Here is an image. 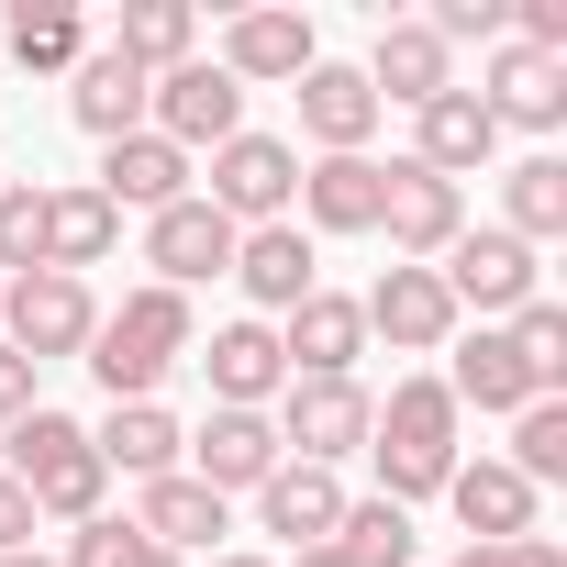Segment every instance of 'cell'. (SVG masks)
Masks as SVG:
<instances>
[{"label":"cell","instance_id":"cell-1","mask_svg":"<svg viewBox=\"0 0 567 567\" xmlns=\"http://www.w3.org/2000/svg\"><path fill=\"white\" fill-rule=\"evenodd\" d=\"M189 346H200L189 301L145 278V290H123V312H101V334H90V357H79V368L101 379V401H156V379H167Z\"/></svg>","mask_w":567,"mask_h":567},{"label":"cell","instance_id":"cell-2","mask_svg":"<svg viewBox=\"0 0 567 567\" xmlns=\"http://www.w3.org/2000/svg\"><path fill=\"white\" fill-rule=\"evenodd\" d=\"M368 456H379V501H434L456 478V401L445 379H401L379 412H368Z\"/></svg>","mask_w":567,"mask_h":567},{"label":"cell","instance_id":"cell-3","mask_svg":"<svg viewBox=\"0 0 567 567\" xmlns=\"http://www.w3.org/2000/svg\"><path fill=\"white\" fill-rule=\"evenodd\" d=\"M0 445H12V478H23L34 523H68V534H79V523L101 512L112 467L90 456V423H79V412H45V401H34V412H23L12 434H0Z\"/></svg>","mask_w":567,"mask_h":567},{"label":"cell","instance_id":"cell-4","mask_svg":"<svg viewBox=\"0 0 567 567\" xmlns=\"http://www.w3.org/2000/svg\"><path fill=\"white\" fill-rule=\"evenodd\" d=\"M90 334H101V301H90V278H56V267H23V278H0V346H12L23 368L90 357Z\"/></svg>","mask_w":567,"mask_h":567},{"label":"cell","instance_id":"cell-5","mask_svg":"<svg viewBox=\"0 0 567 567\" xmlns=\"http://www.w3.org/2000/svg\"><path fill=\"white\" fill-rule=\"evenodd\" d=\"M434 278H445L456 323H467V312H478V323H512L523 301H545V267H534V245H512L501 223H467V234L434 256Z\"/></svg>","mask_w":567,"mask_h":567},{"label":"cell","instance_id":"cell-6","mask_svg":"<svg viewBox=\"0 0 567 567\" xmlns=\"http://www.w3.org/2000/svg\"><path fill=\"white\" fill-rule=\"evenodd\" d=\"M234 234H256V223H290V200H301V145H278V134H234V145H212V178H189Z\"/></svg>","mask_w":567,"mask_h":567},{"label":"cell","instance_id":"cell-7","mask_svg":"<svg viewBox=\"0 0 567 567\" xmlns=\"http://www.w3.org/2000/svg\"><path fill=\"white\" fill-rule=\"evenodd\" d=\"M368 379H290L278 390V456H301V467H346V456H368Z\"/></svg>","mask_w":567,"mask_h":567},{"label":"cell","instance_id":"cell-8","mask_svg":"<svg viewBox=\"0 0 567 567\" xmlns=\"http://www.w3.org/2000/svg\"><path fill=\"white\" fill-rule=\"evenodd\" d=\"M379 178H390V189H379V234H390V267H434V256L467 234V189H456V178H434V167H412V156H390Z\"/></svg>","mask_w":567,"mask_h":567},{"label":"cell","instance_id":"cell-9","mask_svg":"<svg viewBox=\"0 0 567 567\" xmlns=\"http://www.w3.org/2000/svg\"><path fill=\"white\" fill-rule=\"evenodd\" d=\"M312 56H323V45H312V12H290V0H256V12H234L223 45H212V68H223L234 90H290Z\"/></svg>","mask_w":567,"mask_h":567},{"label":"cell","instance_id":"cell-10","mask_svg":"<svg viewBox=\"0 0 567 567\" xmlns=\"http://www.w3.org/2000/svg\"><path fill=\"white\" fill-rule=\"evenodd\" d=\"M145 134H167L178 156H212V145H234V134H245V90H234L212 56H189V68H167V79H156Z\"/></svg>","mask_w":567,"mask_h":567},{"label":"cell","instance_id":"cell-11","mask_svg":"<svg viewBox=\"0 0 567 567\" xmlns=\"http://www.w3.org/2000/svg\"><path fill=\"white\" fill-rule=\"evenodd\" d=\"M478 112L501 123V134H556L567 123V56H534V45H489V68H478Z\"/></svg>","mask_w":567,"mask_h":567},{"label":"cell","instance_id":"cell-12","mask_svg":"<svg viewBox=\"0 0 567 567\" xmlns=\"http://www.w3.org/2000/svg\"><path fill=\"white\" fill-rule=\"evenodd\" d=\"M145 267H156V290H200V278H234V223L189 189V200H167L156 223H145Z\"/></svg>","mask_w":567,"mask_h":567},{"label":"cell","instance_id":"cell-13","mask_svg":"<svg viewBox=\"0 0 567 567\" xmlns=\"http://www.w3.org/2000/svg\"><path fill=\"white\" fill-rule=\"evenodd\" d=\"M200 379H212V412H267L278 390H290V357H278V323H212V346H189Z\"/></svg>","mask_w":567,"mask_h":567},{"label":"cell","instance_id":"cell-14","mask_svg":"<svg viewBox=\"0 0 567 567\" xmlns=\"http://www.w3.org/2000/svg\"><path fill=\"white\" fill-rule=\"evenodd\" d=\"M123 523H134L156 556H178V567H189V556H223L212 534H234V501H212L189 467H167V478H145V489H134V512H123Z\"/></svg>","mask_w":567,"mask_h":567},{"label":"cell","instance_id":"cell-15","mask_svg":"<svg viewBox=\"0 0 567 567\" xmlns=\"http://www.w3.org/2000/svg\"><path fill=\"white\" fill-rule=\"evenodd\" d=\"M368 312V334H390L401 357H445L467 323H456V301H445V278L434 267H379V290L357 301Z\"/></svg>","mask_w":567,"mask_h":567},{"label":"cell","instance_id":"cell-16","mask_svg":"<svg viewBox=\"0 0 567 567\" xmlns=\"http://www.w3.org/2000/svg\"><path fill=\"white\" fill-rule=\"evenodd\" d=\"M178 467H189L212 501H234V489L256 501V489H267V467H278V423H267V412H212V423L178 445Z\"/></svg>","mask_w":567,"mask_h":567},{"label":"cell","instance_id":"cell-17","mask_svg":"<svg viewBox=\"0 0 567 567\" xmlns=\"http://www.w3.org/2000/svg\"><path fill=\"white\" fill-rule=\"evenodd\" d=\"M234 290L256 301V323H267V312H301V301L323 290L312 234H301V223H256V234H234Z\"/></svg>","mask_w":567,"mask_h":567},{"label":"cell","instance_id":"cell-18","mask_svg":"<svg viewBox=\"0 0 567 567\" xmlns=\"http://www.w3.org/2000/svg\"><path fill=\"white\" fill-rule=\"evenodd\" d=\"M334 523H346V478L334 467H301V456H278L267 467V489H256V534H278V545H334Z\"/></svg>","mask_w":567,"mask_h":567},{"label":"cell","instance_id":"cell-19","mask_svg":"<svg viewBox=\"0 0 567 567\" xmlns=\"http://www.w3.org/2000/svg\"><path fill=\"white\" fill-rule=\"evenodd\" d=\"M278 357H290V379H357L368 312H357L346 290H312L301 312H278Z\"/></svg>","mask_w":567,"mask_h":567},{"label":"cell","instance_id":"cell-20","mask_svg":"<svg viewBox=\"0 0 567 567\" xmlns=\"http://www.w3.org/2000/svg\"><path fill=\"white\" fill-rule=\"evenodd\" d=\"M145 101H156V79H145L134 56H112V45H90V56L68 68V123H79V134H101V145L145 134Z\"/></svg>","mask_w":567,"mask_h":567},{"label":"cell","instance_id":"cell-21","mask_svg":"<svg viewBox=\"0 0 567 567\" xmlns=\"http://www.w3.org/2000/svg\"><path fill=\"white\" fill-rule=\"evenodd\" d=\"M445 357H456V368H445V401H456V412H523V401H545L534 368H523V346H512V323H478V334H456Z\"/></svg>","mask_w":567,"mask_h":567},{"label":"cell","instance_id":"cell-22","mask_svg":"<svg viewBox=\"0 0 567 567\" xmlns=\"http://www.w3.org/2000/svg\"><path fill=\"white\" fill-rule=\"evenodd\" d=\"M290 101H301V134H312L323 156H368V134H379V101H368V79H357V68L312 56V68L290 79Z\"/></svg>","mask_w":567,"mask_h":567},{"label":"cell","instance_id":"cell-23","mask_svg":"<svg viewBox=\"0 0 567 567\" xmlns=\"http://www.w3.org/2000/svg\"><path fill=\"white\" fill-rule=\"evenodd\" d=\"M379 189H390L379 156H312L290 223H301V234H379Z\"/></svg>","mask_w":567,"mask_h":567},{"label":"cell","instance_id":"cell-24","mask_svg":"<svg viewBox=\"0 0 567 567\" xmlns=\"http://www.w3.org/2000/svg\"><path fill=\"white\" fill-rule=\"evenodd\" d=\"M357 79H368V101H379V112H390V101H401V112H423L434 90H456V56H445L423 23H379V45H368V68H357Z\"/></svg>","mask_w":567,"mask_h":567},{"label":"cell","instance_id":"cell-25","mask_svg":"<svg viewBox=\"0 0 567 567\" xmlns=\"http://www.w3.org/2000/svg\"><path fill=\"white\" fill-rule=\"evenodd\" d=\"M489 145H501V123L478 112V90H467V79H456V90H434V101L412 112V167H434V178L489 167Z\"/></svg>","mask_w":567,"mask_h":567},{"label":"cell","instance_id":"cell-26","mask_svg":"<svg viewBox=\"0 0 567 567\" xmlns=\"http://www.w3.org/2000/svg\"><path fill=\"white\" fill-rule=\"evenodd\" d=\"M112 212H167V200H189V156L167 145V134H123V145H101V178H90Z\"/></svg>","mask_w":567,"mask_h":567},{"label":"cell","instance_id":"cell-27","mask_svg":"<svg viewBox=\"0 0 567 567\" xmlns=\"http://www.w3.org/2000/svg\"><path fill=\"white\" fill-rule=\"evenodd\" d=\"M178 445H189V434H178V412H167V401H112V412L90 423V456H101V467H123L134 489H145V478H167V467H178Z\"/></svg>","mask_w":567,"mask_h":567},{"label":"cell","instance_id":"cell-28","mask_svg":"<svg viewBox=\"0 0 567 567\" xmlns=\"http://www.w3.org/2000/svg\"><path fill=\"white\" fill-rule=\"evenodd\" d=\"M445 501H456V523H467V545H512V534H534V489L501 467V456H456V478H445Z\"/></svg>","mask_w":567,"mask_h":567},{"label":"cell","instance_id":"cell-29","mask_svg":"<svg viewBox=\"0 0 567 567\" xmlns=\"http://www.w3.org/2000/svg\"><path fill=\"white\" fill-rule=\"evenodd\" d=\"M112 245H123V212L101 189H45V267L56 278H90Z\"/></svg>","mask_w":567,"mask_h":567},{"label":"cell","instance_id":"cell-30","mask_svg":"<svg viewBox=\"0 0 567 567\" xmlns=\"http://www.w3.org/2000/svg\"><path fill=\"white\" fill-rule=\"evenodd\" d=\"M112 56H134L145 79H167V68H189V56H200V12H189V0H123Z\"/></svg>","mask_w":567,"mask_h":567},{"label":"cell","instance_id":"cell-31","mask_svg":"<svg viewBox=\"0 0 567 567\" xmlns=\"http://www.w3.org/2000/svg\"><path fill=\"white\" fill-rule=\"evenodd\" d=\"M501 234H512V245H556V234H567V156L501 167Z\"/></svg>","mask_w":567,"mask_h":567},{"label":"cell","instance_id":"cell-32","mask_svg":"<svg viewBox=\"0 0 567 567\" xmlns=\"http://www.w3.org/2000/svg\"><path fill=\"white\" fill-rule=\"evenodd\" d=\"M12 56H23L34 79H68V68L90 56V23L68 12V0H23V12H12Z\"/></svg>","mask_w":567,"mask_h":567},{"label":"cell","instance_id":"cell-33","mask_svg":"<svg viewBox=\"0 0 567 567\" xmlns=\"http://www.w3.org/2000/svg\"><path fill=\"white\" fill-rule=\"evenodd\" d=\"M523 489H545V478H567V401H523L512 412V456H501Z\"/></svg>","mask_w":567,"mask_h":567},{"label":"cell","instance_id":"cell-34","mask_svg":"<svg viewBox=\"0 0 567 567\" xmlns=\"http://www.w3.org/2000/svg\"><path fill=\"white\" fill-rule=\"evenodd\" d=\"M334 545H346V567H412V512L401 501H346Z\"/></svg>","mask_w":567,"mask_h":567},{"label":"cell","instance_id":"cell-35","mask_svg":"<svg viewBox=\"0 0 567 567\" xmlns=\"http://www.w3.org/2000/svg\"><path fill=\"white\" fill-rule=\"evenodd\" d=\"M45 267V189L34 178H0V278Z\"/></svg>","mask_w":567,"mask_h":567},{"label":"cell","instance_id":"cell-36","mask_svg":"<svg viewBox=\"0 0 567 567\" xmlns=\"http://www.w3.org/2000/svg\"><path fill=\"white\" fill-rule=\"evenodd\" d=\"M512 346H523L534 390L556 401V390H567V312H556V301H523V312H512Z\"/></svg>","mask_w":567,"mask_h":567},{"label":"cell","instance_id":"cell-37","mask_svg":"<svg viewBox=\"0 0 567 567\" xmlns=\"http://www.w3.org/2000/svg\"><path fill=\"white\" fill-rule=\"evenodd\" d=\"M145 556H156V545H145L123 512H90V523L68 534V556H56V567H145Z\"/></svg>","mask_w":567,"mask_h":567},{"label":"cell","instance_id":"cell-38","mask_svg":"<svg viewBox=\"0 0 567 567\" xmlns=\"http://www.w3.org/2000/svg\"><path fill=\"white\" fill-rule=\"evenodd\" d=\"M34 545V501H23V478L0 467V556H23Z\"/></svg>","mask_w":567,"mask_h":567},{"label":"cell","instance_id":"cell-39","mask_svg":"<svg viewBox=\"0 0 567 567\" xmlns=\"http://www.w3.org/2000/svg\"><path fill=\"white\" fill-rule=\"evenodd\" d=\"M23 412H34V368H23V357H12V346H0V434H12V423H23Z\"/></svg>","mask_w":567,"mask_h":567},{"label":"cell","instance_id":"cell-40","mask_svg":"<svg viewBox=\"0 0 567 567\" xmlns=\"http://www.w3.org/2000/svg\"><path fill=\"white\" fill-rule=\"evenodd\" d=\"M501 567H567V556H556L545 534H512V545H501Z\"/></svg>","mask_w":567,"mask_h":567},{"label":"cell","instance_id":"cell-41","mask_svg":"<svg viewBox=\"0 0 567 567\" xmlns=\"http://www.w3.org/2000/svg\"><path fill=\"white\" fill-rule=\"evenodd\" d=\"M290 567H346V545H301V556H290Z\"/></svg>","mask_w":567,"mask_h":567},{"label":"cell","instance_id":"cell-42","mask_svg":"<svg viewBox=\"0 0 567 567\" xmlns=\"http://www.w3.org/2000/svg\"><path fill=\"white\" fill-rule=\"evenodd\" d=\"M212 567H278V556H245V545H223V556H212Z\"/></svg>","mask_w":567,"mask_h":567},{"label":"cell","instance_id":"cell-43","mask_svg":"<svg viewBox=\"0 0 567 567\" xmlns=\"http://www.w3.org/2000/svg\"><path fill=\"white\" fill-rule=\"evenodd\" d=\"M0 567H56V556H45V545H23V556H0Z\"/></svg>","mask_w":567,"mask_h":567}]
</instances>
